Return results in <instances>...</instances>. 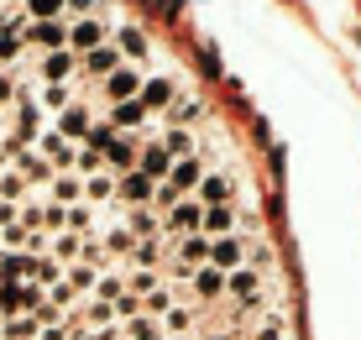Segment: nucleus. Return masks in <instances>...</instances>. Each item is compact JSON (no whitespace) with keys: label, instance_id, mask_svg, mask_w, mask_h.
Here are the masks:
<instances>
[{"label":"nucleus","instance_id":"nucleus-31","mask_svg":"<svg viewBox=\"0 0 361 340\" xmlns=\"http://www.w3.org/2000/svg\"><path fill=\"white\" fill-rule=\"evenodd\" d=\"M32 99H37L42 110H68V105H73V84H42Z\"/></svg>","mask_w":361,"mask_h":340},{"label":"nucleus","instance_id":"nucleus-35","mask_svg":"<svg viewBox=\"0 0 361 340\" xmlns=\"http://www.w3.org/2000/svg\"><path fill=\"white\" fill-rule=\"evenodd\" d=\"M21 47H27V42H21L16 32H0V68H6V63H16V58H21Z\"/></svg>","mask_w":361,"mask_h":340},{"label":"nucleus","instance_id":"nucleus-6","mask_svg":"<svg viewBox=\"0 0 361 340\" xmlns=\"http://www.w3.org/2000/svg\"><path fill=\"white\" fill-rule=\"evenodd\" d=\"M136 99H142V110H147V116H157V121H163V110L173 105V99H178V84L163 79V73H152V79H142V95H136Z\"/></svg>","mask_w":361,"mask_h":340},{"label":"nucleus","instance_id":"nucleus-18","mask_svg":"<svg viewBox=\"0 0 361 340\" xmlns=\"http://www.w3.org/2000/svg\"><path fill=\"white\" fill-rule=\"evenodd\" d=\"M11 168H16V173H21V178H27L32 188H37V183H42V188L53 183V162H47L42 152H32V147H21V152L11 157Z\"/></svg>","mask_w":361,"mask_h":340},{"label":"nucleus","instance_id":"nucleus-23","mask_svg":"<svg viewBox=\"0 0 361 340\" xmlns=\"http://www.w3.org/2000/svg\"><path fill=\"white\" fill-rule=\"evenodd\" d=\"M235 215H241V205H215V210H204V225H199V236H209V241H220V236H235Z\"/></svg>","mask_w":361,"mask_h":340},{"label":"nucleus","instance_id":"nucleus-12","mask_svg":"<svg viewBox=\"0 0 361 340\" xmlns=\"http://www.w3.org/2000/svg\"><path fill=\"white\" fill-rule=\"evenodd\" d=\"M136 173H142V178H152V183H163L168 173H173V157L163 152V142H142V152H136Z\"/></svg>","mask_w":361,"mask_h":340},{"label":"nucleus","instance_id":"nucleus-24","mask_svg":"<svg viewBox=\"0 0 361 340\" xmlns=\"http://www.w3.org/2000/svg\"><path fill=\"white\" fill-rule=\"evenodd\" d=\"M157 142H163V152H168L173 162L199 152V136H194V131H183V126H163V131H157Z\"/></svg>","mask_w":361,"mask_h":340},{"label":"nucleus","instance_id":"nucleus-26","mask_svg":"<svg viewBox=\"0 0 361 340\" xmlns=\"http://www.w3.org/2000/svg\"><path fill=\"white\" fill-rule=\"evenodd\" d=\"M84 205H116V173H90L84 178Z\"/></svg>","mask_w":361,"mask_h":340},{"label":"nucleus","instance_id":"nucleus-40","mask_svg":"<svg viewBox=\"0 0 361 340\" xmlns=\"http://www.w3.org/2000/svg\"><path fill=\"white\" fill-rule=\"evenodd\" d=\"M168 340H199V335H168Z\"/></svg>","mask_w":361,"mask_h":340},{"label":"nucleus","instance_id":"nucleus-29","mask_svg":"<svg viewBox=\"0 0 361 340\" xmlns=\"http://www.w3.org/2000/svg\"><path fill=\"white\" fill-rule=\"evenodd\" d=\"M121 340H168V335H163V324H157L152 314H136V320L121 324Z\"/></svg>","mask_w":361,"mask_h":340},{"label":"nucleus","instance_id":"nucleus-20","mask_svg":"<svg viewBox=\"0 0 361 340\" xmlns=\"http://www.w3.org/2000/svg\"><path fill=\"white\" fill-rule=\"evenodd\" d=\"M136 152H142V142L136 136H116V142L105 147V173H136Z\"/></svg>","mask_w":361,"mask_h":340},{"label":"nucleus","instance_id":"nucleus-32","mask_svg":"<svg viewBox=\"0 0 361 340\" xmlns=\"http://www.w3.org/2000/svg\"><path fill=\"white\" fill-rule=\"evenodd\" d=\"M37 314H16V320H0V340H37Z\"/></svg>","mask_w":361,"mask_h":340},{"label":"nucleus","instance_id":"nucleus-36","mask_svg":"<svg viewBox=\"0 0 361 340\" xmlns=\"http://www.w3.org/2000/svg\"><path fill=\"white\" fill-rule=\"evenodd\" d=\"M63 11L73 21H84V16H99V0H63Z\"/></svg>","mask_w":361,"mask_h":340},{"label":"nucleus","instance_id":"nucleus-5","mask_svg":"<svg viewBox=\"0 0 361 340\" xmlns=\"http://www.w3.org/2000/svg\"><path fill=\"white\" fill-rule=\"evenodd\" d=\"M21 42L42 47V53H58V47H68V21H27Z\"/></svg>","mask_w":361,"mask_h":340},{"label":"nucleus","instance_id":"nucleus-25","mask_svg":"<svg viewBox=\"0 0 361 340\" xmlns=\"http://www.w3.org/2000/svg\"><path fill=\"white\" fill-rule=\"evenodd\" d=\"M157 324H163V335H194V324H199V304H173Z\"/></svg>","mask_w":361,"mask_h":340},{"label":"nucleus","instance_id":"nucleus-37","mask_svg":"<svg viewBox=\"0 0 361 340\" xmlns=\"http://www.w3.org/2000/svg\"><path fill=\"white\" fill-rule=\"evenodd\" d=\"M16 90H21V84L11 79L6 68H0V110H6V105H16Z\"/></svg>","mask_w":361,"mask_h":340},{"label":"nucleus","instance_id":"nucleus-27","mask_svg":"<svg viewBox=\"0 0 361 340\" xmlns=\"http://www.w3.org/2000/svg\"><path fill=\"white\" fill-rule=\"evenodd\" d=\"M116 47H121V58H131V68H136V63H147V37L136 27H116Z\"/></svg>","mask_w":361,"mask_h":340},{"label":"nucleus","instance_id":"nucleus-34","mask_svg":"<svg viewBox=\"0 0 361 340\" xmlns=\"http://www.w3.org/2000/svg\"><path fill=\"white\" fill-rule=\"evenodd\" d=\"M21 11H27V21H58L63 16V0H27Z\"/></svg>","mask_w":361,"mask_h":340},{"label":"nucleus","instance_id":"nucleus-13","mask_svg":"<svg viewBox=\"0 0 361 340\" xmlns=\"http://www.w3.org/2000/svg\"><path fill=\"white\" fill-rule=\"evenodd\" d=\"M37 152L53 162V173H73V152H79V147H73L68 136H58V131H42L37 136Z\"/></svg>","mask_w":361,"mask_h":340},{"label":"nucleus","instance_id":"nucleus-30","mask_svg":"<svg viewBox=\"0 0 361 340\" xmlns=\"http://www.w3.org/2000/svg\"><path fill=\"white\" fill-rule=\"evenodd\" d=\"M0 199H6V205H27V199H32V183L21 178L16 168H6V173H0Z\"/></svg>","mask_w":361,"mask_h":340},{"label":"nucleus","instance_id":"nucleus-28","mask_svg":"<svg viewBox=\"0 0 361 340\" xmlns=\"http://www.w3.org/2000/svg\"><path fill=\"white\" fill-rule=\"evenodd\" d=\"M163 246H168L163 236H152V241H136V251H131L126 262H131V267H142V272H157V262H163Z\"/></svg>","mask_w":361,"mask_h":340},{"label":"nucleus","instance_id":"nucleus-1","mask_svg":"<svg viewBox=\"0 0 361 340\" xmlns=\"http://www.w3.org/2000/svg\"><path fill=\"white\" fill-rule=\"evenodd\" d=\"M194 199H199L204 210H215V205H241V173H235V168H209L204 178H199Z\"/></svg>","mask_w":361,"mask_h":340},{"label":"nucleus","instance_id":"nucleus-2","mask_svg":"<svg viewBox=\"0 0 361 340\" xmlns=\"http://www.w3.org/2000/svg\"><path fill=\"white\" fill-rule=\"evenodd\" d=\"M199 225H204V205L189 194L178 199L173 210H163V241H183V236H199Z\"/></svg>","mask_w":361,"mask_h":340},{"label":"nucleus","instance_id":"nucleus-22","mask_svg":"<svg viewBox=\"0 0 361 340\" xmlns=\"http://www.w3.org/2000/svg\"><path fill=\"white\" fill-rule=\"evenodd\" d=\"M47 199H53V205H63V210L84 205V178H79V173H53V183H47Z\"/></svg>","mask_w":361,"mask_h":340},{"label":"nucleus","instance_id":"nucleus-15","mask_svg":"<svg viewBox=\"0 0 361 340\" xmlns=\"http://www.w3.org/2000/svg\"><path fill=\"white\" fill-rule=\"evenodd\" d=\"M121 225L136 236V241H152V236H163V215H157V205H136V210H121Z\"/></svg>","mask_w":361,"mask_h":340},{"label":"nucleus","instance_id":"nucleus-3","mask_svg":"<svg viewBox=\"0 0 361 340\" xmlns=\"http://www.w3.org/2000/svg\"><path fill=\"white\" fill-rule=\"evenodd\" d=\"M209 267V236H183L178 246H173V278H189V272Z\"/></svg>","mask_w":361,"mask_h":340},{"label":"nucleus","instance_id":"nucleus-7","mask_svg":"<svg viewBox=\"0 0 361 340\" xmlns=\"http://www.w3.org/2000/svg\"><path fill=\"white\" fill-rule=\"evenodd\" d=\"M246 251H252V241H241V236H220V241H209V267H215V272H235V267H246Z\"/></svg>","mask_w":361,"mask_h":340},{"label":"nucleus","instance_id":"nucleus-33","mask_svg":"<svg viewBox=\"0 0 361 340\" xmlns=\"http://www.w3.org/2000/svg\"><path fill=\"white\" fill-rule=\"evenodd\" d=\"M116 136H121V131H116V126H110V121H94V126H90V136H84L79 147H94V152L105 157V147L116 142Z\"/></svg>","mask_w":361,"mask_h":340},{"label":"nucleus","instance_id":"nucleus-8","mask_svg":"<svg viewBox=\"0 0 361 340\" xmlns=\"http://www.w3.org/2000/svg\"><path fill=\"white\" fill-rule=\"evenodd\" d=\"M183 288H189L194 304H215V298H226V272L199 267V272H189V278H183Z\"/></svg>","mask_w":361,"mask_h":340},{"label":"nucleus","instance_id":"nucleus-10","mask_svg":"<svg viewBox=\"0 0 361 340\" xmlns=\"http://www.w3.org/2000/svg\"><path fill=\"white\" fill-rule=\"evenodd\" d=\"M94 241H99V251H105L110 262H121V257H131V251H136V236H131L121 220H105V225L94 231Z\"/></svg>","mask_w":361,"mask_h":340},{"label":"nucleus","instance_id":"nucleus-11","mask_svg":"<svg viewBox=\"0 0 361 340\" xmlns=\"http://www.w3.org/2000/svg\"><path fill=\"white\" fill-rule=\"evenodd\" d=\"M152 194H157V183L142 178V173H121V178H116V205H126V210L152 205Z\"/></svg>","mask_w":361,"mask_h":340},{"label":"nucleus","instance_id":"nucleus-4","mask_svg":"<svg viewBox=\"0 0 361 340\" xmlns=\"http://www.w3.org/2000/svg\"><path fill=\"white\" fill-rule=\"evenodd\" d=\"M204 173H209V157H178V162H173V173H168V188H173V194H178V199H189L194 194V188H199V178H204Z\"/></svg>","mask_w":361,"mask_h":340},{"label":"nucleus","instance_id":"nucleus-39","mask_svg":"<svg viewBox=\"0 0 361 340\" xmlns=\"http://www.w3.org/2000/svg\"><path fill=\"white\" fill-rule=\"evenodd\" d=\"M199 340H241L235 330H209V335H199Z\"/></svg>","mask_w":361,"mask_h":340},{"label":"nucleus","instance_id":"nucleus-9","mask_svg":"<svg viewBox=\"0 0 361 340\" xmlns=\"http://www.w3.org/2000/svg\"><path fill=\"white\" fill-rule=\"evenodd\" d=\"M94 47H105V21L99 16H84V21H68V53H94Z\"/></svg>","mask_w":361,"mask_h":340},{"label":"nucleus","instance_id":"nucleus-14","mask_svg":"<svg viewBox=\"0 0 361 340\" xmlns=\"http://www.w3.org/2000/svg\"><path fill=\"white\" fill-rule=\"evenodd\" d=\"M90 126H94V116H90V105H79V99H73L68 110H58V126H53V131H58V136H68V142L79 147L84 136H90Z\"/></svg>","mask_w":361,"mask_h":340},{"label":"nucleus","instance_id":"nucleus-16","mask_svg":"<svg viewBox=\"0 0 361 340\" xmlns=\"http://www.w3.org/2000/svg\"><path fill=\"white\" fill-rule=\"evenodd\" d=\"M136 95H142V68L121 63V68L105 79V99H110V105H121V99H136Z\"/></svg>","mask_w":361,"mask_h":340},{"label":"nucleus","instance_id":"nucleus-17","mask_svg":"<svg viewBox=\"0 0 361 340\" xmlns=\"http://www.w3.org/2000/svg\"><path fill=\"white\" fill-rule=\"evenodd\" d=\"M121 63H126V58H121V47H116V42H105V47H94V53H84V58H79V68L90 73V79H99V84H105L110 73L121 68Z\"/></svg>","mask_w":361,"mask_h":340},{"label":"nucleus","instance_id":"nucleus-21","mask_svg":"<svg viewBox=\"0 0 361 340\" xmlns=\"http://www.w3.org/2000/svg\"><path fill=\"white\" fill-rule=\"evenodd\" d=\"M194 121H204V99L189 95V90H178V99L163 110V126H183V131H189Z\"/></svg>","mask_w":361,"mask_h":340},{"label":"nucleus","instance_id":"nucleus-38","mask_svg":"<svg viewBox=\"0 0 361 340\" xmlns=\"http://www.w3.org/2000/svg\"><path fill=\"white\" fill-rule=\"evenodd\" d=\"M79 340H121V324H105V330H84Z\"/></svg>","mask_w":361,"mask_h":340},{"label":"nucleus","instance_id":"nucleus-19","mask_svg":"<svg viewBox=\"0 0 361 340\" xmlns=\"http://www.w3.org/2000/svg\"><path fill=\"white\" fill-rule=\"evenodd\" d=\"M42 84H68L73 73H79V53H68V47H58V53H42Z\"/></svg>","mask_w":361,"mask_h":340}]
</instances>
